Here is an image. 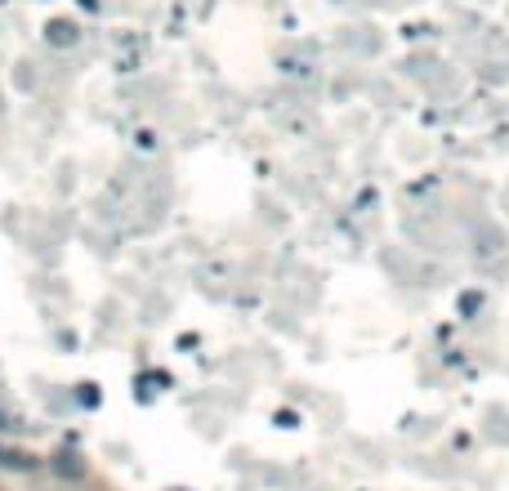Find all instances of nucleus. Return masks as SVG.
Wrapping results in <instances>:
<instances>
[{
	"label": "nucleus",
	"instance_id": "obj_1",
	"mask_svg": "<svg viewBox=\"0 0 509 491\" xmlns=\"http://www.w3.org/2000/svg\"><path fill=\"white\" fill-rule=\"evenodd\" d=\"M54 469L63 473V478H81V460H76L72 451H58V455H54Z\"/></svg>",
	"mask_w": 509,
	"mask_h": 491
},
{
	"label": "nucleus",
	"instance_id": "obj_3",
	"mask_svg": "<svg viewBox=\"0 0 509 491\" xmlns=\"http://www.w3.org/2000/svg\"><path fill=\"white\" fill-rule=\"evenodd\" d=\"M81 402H85V406H94V402H98V393H94V384H81Z\"/></svg>",
	"mask_w": 509,
	"mask_h": 491
},
{
	"label": "nucleus",
	"instance_id": "obj_2",
	"mask_svg": "<svg viewBox=\"0 0 509 491\" xmlns=\"http://www.w3.org/2000/svg\"><path fill=\"white\" fill-rule=\"evenodd\" d=\"M49 41H54V45H63V41L72 45L76 41V27L72 23H49Z\"/></svg>",
	"mask_w": 509,
	"mask_h": 491
}]
</instances>
